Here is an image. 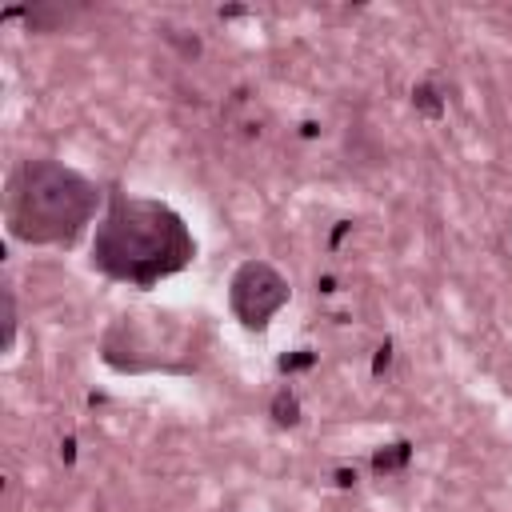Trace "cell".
Instances as JSON below:
<instances>
[{"instance_id":"1","label":"cell","mask_w":512,"mask_h":512,"mask_svg":"<svg viewBox=\"0 0 512 512\" xmlns=\"http://www.w3.org/2000/svg\"><path fill=\"white\" fill-rule=\"evenodd\" d=\"M192 256L196 240L188 236L184 220L168 204L140 196H116L92 240L96 268L128 284H152L160 276H172Z\"/></svg>"},{"instance_id":"2","label":"cell","mask_w":512,"mask_h":512,"mask_svg":"<svg viewBox=\"0 0 512 512\" xmlns=\"http://www.w3.org/2000/svg\"><path fill=\"white\" fill-rule=\"evenodd\" d=\"M96 204V184L56 160H28L8 180V228L24 244H72Z\"/></svg>"},{"instance_id":"3","label":"cell","mask_w":512,"mask_h":512,"mask_svg":"<svg viewBox=\"0 0 512 512\" xmlns=\"http://www.w3.org/2000/svg\"><path fill=\"white\" fill-rule=\"evenodd\" d=\"M288 300V284L276 276V268L248 260L232 280V308L248 328H264L268 316Z\"/></svg>"}]
</instances>
